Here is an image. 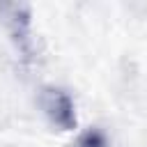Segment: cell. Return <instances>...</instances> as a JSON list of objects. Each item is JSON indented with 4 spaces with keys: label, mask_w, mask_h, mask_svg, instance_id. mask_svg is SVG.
I'll return each instance as SVG.
<instances>
[{
    "label": "cell",
    "mask_w": 147,
    "mask_h": 147,
    "mask_svg": "<svg viewBox=\"0 0 147 147\" xmlns=\"http://www.w3.org/2000/svg\"><path fill=\"white\" fill-rule=\"evenodd\" d=\"M39 106L46 115V119L60 129V131H74L78 126L76 117V103L62 87H44L39 94Z\"/></svg>",
    "instance_id": "obj_1"
},
{
    "label": "cell",
    "mask_w": 147,
    "mask_h": 147,
    "mask_svg": "<svg viewBox=\"0 0 147 147\" xmlns=\"http://www.w3.org/2000/svg\"><path fill=\"white\" fill-rule=\"evenodd\" d=\"M76 147H108V142H106V138H103L101 131L92 129V131H85V133L78 138Z\"/></svg>",
    "instance_id": "obj_3"
},
{
    "label": "cell",
    "mask_w": 147,
    "mask_h": 147,
    "mask_svg": "<svg viewBox=\"0 0 147 147\" xmlns=\"http://www.w3.org/2000/svg\"><path fill=\"white\" fill-rule=\"evenodd\" d=\"M7 25L16 48L28 60L32 57V37H30V7L28 5H9L7 7Z\"/></svg>",
    "instance_id": "obj_2"
}]
</instances>
